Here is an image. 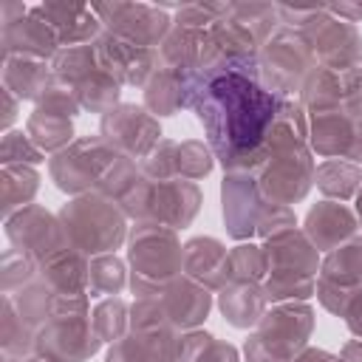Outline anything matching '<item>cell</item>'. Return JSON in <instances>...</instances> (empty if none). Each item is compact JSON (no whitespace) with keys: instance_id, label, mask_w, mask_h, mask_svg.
Masks as SVG:
<instances>
[{"instance_id":"cell-33","label":"cell","mask_w":362,"mask_h":362,"mask_svg":"<svg viewBox=\"0 0 362 362\" xmlns=\"http://www.w3.org/2000/svg\"><path fill=\"white\" fill-rule=\"evenodd\" d=\"M178 362H238V348L226 339H218L206 331H187L181 334Z\"/></svg>"},{"instance_id":"cell-23","label":"cell","mask_w":362,"mask_h":362,"mask_svg":"<svg viewBox=\"0 0 362 362\" xmlns=\"http://www.w3.org/2000/svg\"><path fill=\"white\" fill-rule=\"evenodd\" d=\"M42 17L54 28L59 48L68 45H85L93 42L102 34V20L96 17L93 6L85 3H42L40 6Z\"/></svg>"},{"instance_id":"cell-22","label":"cell","mask_w":362,"mask_h":362,"mask_svg":"<svg viewBox=\"0 0 362 362\" xmlns=\"http://www.w3.org/2000/svg\"><path fill=\"white\" fill-rule=\"evenodd\" d=\"M195 88V71H181V68H167L158 62L156 74L144 85V107L158 119V116H173L181 107H189Z\"/></svg>"},{"instance_id":"cell-45","label":"cell","mask_w":362,"mask_h":362,"mask_svg":"<svg viewBox=\"0 0 362 362\" xmlns=\"http://www.w3.org/2000/svg\"><path fill=\"white\" fill-rule=\"evenodd\" d=\"M229 14H232V3H189L178 8L173 25L189 28V31H206L209 25H215Z\"/></svg>"},{"instance_id":"cell-47","label":"cell","mask_w":362,"mask_h":362,"mask_svg":"<svg viewBox=\"0 0 362 362\" xmlns=\"http://www.w3.org/2000/svg\"><path fill=\"white\" fill-rule=\"evenodd\" d=\"M141 170L150 181H173L178 178V141L161 139L153 153L141 161Z\"/></svg>"},{"instance_id":"cell-42","label":"cell","mask_w":362,"mask_h":362,"mask_svg":"<svg viewBox=\"0 0 362 362\" xmlns=\"http://www.w3.org/2000/svg\"><path fill=\"white\" fill-rule=\"evenodd\" d=\"M37 274H40V263L31 255H25L20 249H6L3 252V260H0V286H3V294L20 291L31 280H37Z\"/></svg>"},{"instance_id":"cell-1","label":"cell","mask_w":362,"mask_h":362,"mask_svg":"<svg viewBox=\"0 0 362 362\" xmlns=\"http://www.w3.org/2000/svg\"><path fill=\"white\" fill-rule=\"evenodd\" d=\"M189 107L204 124L206 144L226 173H257L280 96L260 85V62L195 71Z\"/></svg>"},{"instance_id":"cell-49","label":"cell","mask_w":362,"mask_h":362,"mask_svg":"<svg viewBox=\"0 0 362 362\" xmlns=\"http://www.w3.org/2000/svg\"><path fill=\"white\" fill-rule=\"evenodd\" d=\"M105 362H150V356H147L144 345L139 342V337L127 334L124 339H119V342L110 345Z\"/></svg>"},{"instance_id":"cell-46","label":"cell","mask_w":362,"mask_h":362,"mask_svg":"<svg viewBox=\"0 0 362 362\" xmlns=\"http://www.w3.org/2000/svg\"><path fill=\"white\" fill-rule=\"evenodd\" d=\"M45 161V153L28 139L25 130H8L3 133V144H0V164H28L37 167Z\"/></svg>"},{"instance_id":"cell-36","label":"cell","mask_w":362,"mask_h":362,"mask_svg":"<svg viewBox=\"0 0 362 362\" xmlns=\"http://www.w3.org/2000/svg\"><path fill=\"white\" fill-rule=\"evenodd\" d=\"M122 85L99 65L90 76H85L79 85H76V90H79V105H82V110H90V113H110L113 107H119V90Z\"/></svg>"},{"instance_id":"cell-14","label":"cell","mask_w":362,"mask_h":362,"mask_svg":"<svg viewBox=\"0 0 362 362\" xmlns=\"http://www.w3.org/2000/svg\"><path fill=\"white\" fill-rule=\"evenodd\" d=\"M96 59L99 65L119 82V85H130V88H144L147 79L156 74L158 68V48H144L136 42H127L116 34L102 31L96 40Z\"/></svg>"},{"instance_id":"cell-28","label":"cell","mask_w":362,"mask_h":362,"mask_svg":"<svg viewBox=\"0 0 362 362\" xmlns=\"http://www.w3.org/2000/svg\"><path fill=\"white\" fill-rule=\"evenodd\" d=\"M40 189V173L28 164H6L0 170V204H3V221H8L14 212L31 206L34 195Z\"/></svg>"},{"instance_id":"cell-12","label":"cell","mask_w":362,"mask_h":362,"mask_svg":"<svg viewBox=\"0 0 362 362\" xmlns=\"http://www.w3.org/2000/svg\"><path fill=\"white\" fill-rule=\"evenodd\" d=\"M96 17L102 20L107 34H116L127 42L158 48L164 37L173 31V20L158 8L147 3H105L93 6Z\"/></svg>"},{"instance_id":"cell-7","label":"cell","mask_w":362,"mask_h":362,"mask_svg":"<svg viewBox=\"0 0 362 362\" xmlns=\"http://www.w3.org/2000/svg\"><path fill=\"white\" fill-rule=\"evenodd\" d=\"M314 158L308 144H283L266 147V161L255 173L257 187L266 204H297L308 195L314 184Z\"/></svg>"},{"instance_id":"cell-24","label":"cell","mask_w":362,"mask_h":362,"mask_svg":"<svg viewBox=\"0 0 362 362\" xmlns=\"http://www.w3.org/2000/svg\"><path fill=\"white\" fill-rule=\"evenodd\" d=\"M229 252L218 238H192L184 243V274L209 291H221L229 283Z\"/></svg>"},{"instance_id":"cell-30","label":"cell","mask_w":362,"mask_h":362,"mask_svg":"<svg viewBox=\"0 0 362 362\" xmlns=\"http://www.w3.org/2000/svg\"><path fill=\"white\" fill-rule=\"evenodd\" d=\"M317 297L322 308L342 317L348 331L362 339V286H337L317 277Z\"/></svg>"},{"instance_id":"cell-13","label":"cell","mask_w":362,"mask_h":362,"mask_svg":"<svg viewBox=\"0 0 362 362\" xmlns=\"http://www.w3.org/2000/svg\"><path fill=\"white\" fill-rule=\"evenodd\" d=\"M308 144L325 158L362 161V119L351 110L308 113Z\"/></svg>"},{"instance_id":"cell-8","label":"cell","mask_w":362,"mask_h":362,"mask_svg":"<svg viewBox=\"0 0 362 362\" xmlns=\"http://www.w3.org/2000/svg\"><path fill=\"white\" fill-rule=\"evenodd\" d=\"M303 37L308 40L317 65L322 68H334V71H345V68H359L362 62V34L354 23L339 20L334 14H328V8H322L320 14H314L305 28Z\"/></svg>"},{"instance_id":"cell-27","label":"cell","mask_w":362,"mask_h":362,"mask_svg":"<svg viewBox=\"0 0 362 362\" xmlns=\"http://www.w3.org/2000/svg\"><path fill=\"white\" fill-rule=\"evenodd\" d=\"M51 79V62L31 57H3V88L20 102H40Z\"/></svg>"},{"instance_id":"cell-44","label":"cell","mask_w":362,"mask_h":362,"mask_svg":"<svg viewBox=\"0 0 362 362\" xmlns=\"http://www.w3.org/2000/svg\"><path fill=\"white\" fill-rule=\"evenodd\" d=\"M37 107L51 110V113H62V116L74 119V116L82 110V105H79V90H76V85H71L68 79H59V76L51 74V79H48V85H45V90H42Z\"/></svg>"},{"instance_id":"cell-21","label":"cell","mask_w":362,"mask_h":362,"mask_svg":"<svg viewBox=\"0 0 362 362\" xmlns=\"http://www.w3.org/2000/svg\"><path fill=\"white\" fill-rule=\"evenodd\" d=\"M158 300H161V305H164V311H167V317L178 334L195 331L212 308V291L204 288L201 283L189 280L187 274L175 277Z\"/></svg>"},{"instance_id":"cell-38","label":"cell","mask_w":362,"mask_h":362,"mask_svg":"<svg viewBox=\"0 0 362 362\" xmlns=\"http://www.w3.org/2000/svg\"><path fill=\"white\" fill-rule=\"evenodd\" d=\"M226 274H229V283H263L266 274H269L263 246H257V243H238L235 249H229Z\"/></svg>"},{"instance_id":"cell-53","label":"cell","mask_w":362,"mask_h":362,"mask_svg":"<svg viewBox=\"0 0 362 362\" xmlns=\"http://www.w3.org/2000/svg\"><path fill=\"white\" fill-rule=\"evenodd\" d=\"M3 362H42L40 356H3Z\"/></svg>"},{"instance_id":"cell-2","label":"cell","mask_w":362,"mask_h":362,"mask_svg":"<svg viewBox=\"0 0 362 362\" xmlns=\"http://www.w3.org/2000/svg\"><path fill=\"white\" fill-rule=\"evenodd\" d=\"M130 288L136 300L161 297L164 288L184 274V246L175 229L153 221H136L130 229Z\"/></svg>"},{"instance_id":"cell-43","label":"cell","mask_w":362,"mask_h":362,"mask_svg":"<svg viewBox=\"0 0 362 362\" xmlns=\"http://www.w3.org/2000/svg\"><path fill=\"white\" fill-rule=\"evenodd\" d=\"M212 164H215V153L209 144H204L198 139L178 144V178L198 181V178L212 173Z\"/></svg>"},{"instance_id":"cell-9","label":"cell","mask_w":362,"mask_h":362,"mask_svg":"<svg viewBox=\"0 0 362 362\" xmlns=\"http://www.w3.org/2000/svg\"><path fill=\"white\" fill-rule=\"evenodd\" d=\"M102 348L90 314L57 317L45 322L34 337V356L42 362H85Z\"/></svg>"},{"instance_id":"cell-31","label":"cell","mask_w":362,"mask_h":362,"mask_svg":"<svg viewBox=\"0 0 362 362\" xmlns=\"http://www.w3.org/2000/svg\"><path fill=\"white\" fill-rule=\"evenodd\" d=\"M314 184L320 187L322 195H328V201L331 198H337V201L356 198V192L362 187V167L342 161V158H325L314 170Z\"/></svg>"},{"instance_id":"cell-41","label":"cell","mask_w":362,"mask_h":362,"mask_svg":"<svg viewBox=\"0 0 362 362\" xmlns=\"http://www.w3.org/2000/svg\"><path fill=\"white\" fill-rule=\"evenodd\" d=\"M232 20L249 28L260 45L272 37V31L280 28L277 6H266V3H232Z\"/></svg>"},{"instance_id":"cell-39","label":"cell","mask_w":362,"mask_h":362,"mask_svg":"<svg viewBox=\"0 0 362 362\" xmlns=\"http://www.w3.org/2000/svg\"><path fill=\"white\" fill-rule=\"evenodd\" d=\"M90 320H93V328H96L99 339L107 342V345H113V342H119V339H124L130 334V308L119 297L102 300L93 308Z\"/></svg>"},{"instance_id":"cell-10","label":"cell","mask_w":362,"mask_h":362,"mask_svg":"<svg viewBox=\"0 0 362 362\" xmlns=\"http://www.w3.org/2000/svg\"><path fill=\"white\" fill-rule=\"evenodd\" d=\"M99 136L124 158L144 161L153 147L161 141V124L158 119L139 105H119L110 113L102 116Z\"/></svg>"},{"instance_id":"cell-16","label":"cell","mask_w":362,"mask_h":362,"mask_svg":"<svg viewBox=\"0 0 362 362\" xmlns=\"http://www.w3.org/2000/svg\"><path fill=\"white\" fill-rule=\"evenodd\" d=\"M221 201H223V223L229 238L246 240L257 235V221L266 201L260 195L255 173H226L221 187Z\"/></svg>"},{"instance_id":"cell-3","label":"cell","mask_w":362,"mask_h":362,"mask_svg":"<svg viewBox=\"0 0 362 362\" xmlns=\"http://www.w3.org/2000/svg\"><path fill=\"white\" fill-rule=\"evenodd\" d=\"M68 243L88 257L113 255L127 238V215L102 192H85L71 198L59 209Z\"/></svg>"},{"instance_id":"cell-6","label":"cell","mask_w":362,"mask_h":362,"mask_svg":"<svg viewBox=\"0 0 362 362\" xmlns=\"http://www.w3.org/2000/svg\"><path fill=\"white\" fill-rule=\"evenodd\" d=\"M116 158L119 153L102 136H79L65 150L48 158V173L57 189L76 198L85 192H96Z\"/></svg>"},{"instance_id":"cell-52","label":"cell","mask_w":362,"mask_h":362,"mask_svg":"<svg viewBox=\"0 0 362 362\" xmlns=\"http://www.w3.org/2000/svg\"><path fill=\"white\" fill-rule=\"evenodd\" d=\"M339 362H362V339H351L339 351Z\"/></svg>"},{"instance_id":"cell-32","label":"cell","mask_w":362,"mask_h":362,"mask_svg":"<svg viewBox=\"0 0 362 362\" xmlns=\"http://www.w3.org/2000/svg\"><path fill=\"white\" fill-rule=\"evenodd\" d=\"M320 277L337 286H362V235L325 252Z\"/></svg>"},{"instance_id":"cell-40","label":"cell","mask_w":362,"mask_h":362,"mask_svg":"<svg viewBox=\"0 0 362 362\" xmlns=\"http://www.w3.org/2000/svg\"><path fill=\"white\" fill-rule=\"evenodd\" d=\"M127 283V272L124 263L116 255H96L90 257L88 266V294L90 297H102V294H119Z\"/></svg>"},{"instance_id":"cell-26","label":"cell","mask_w":362,"mask_h":362,"mask_svg":"<svg viewBox=\"0 0 362 362\" xmlns=\"http://www.w3.org/2000/svg\"><path fill=\"white\" fill-rule=\"evenodd\" d=\"M88 266H90V257L68 246L51 255L48 260H42L37 277L48 283L57 294H88Z\"/></svg>"},{"instance_id":"cell-20","label":"cell","mask_w":362,"mask_h":362,"mask_svg":"<svg viewBox=\"0 0 362 362\" xmlns=\"http://www.w3.org/2000/svg\"><path fill=\"white\" fill-rule=\"evenodd\" d=\"M303 232L314 243L317 252H331V249H337V246H342L359 235V221L345 204L320 201L317 206L308 209Z\"/></svg>"},{"instance_id":"cell-11","label":"cell","mask_w":362,"mask_h":362,"mask_svg":"<svg viewBox=\"0 0 362 362\" xmlns=\"http://www.w3.org/2000/svg\"><path fill=\"white\" fill-rule=\"evenodd\" d=\"M3 223H6V238H8L11 249H20V252L31 255L37 263H42L51 255L71 246L59 215H51L40 204H31V206L14 212Z\"/></svg>"},{"instance_id":"cell-50","label":"cell","mask_w":362,"mask_h":362,"mask_svg":"<svg viewBox=\"0 0 362 362\" xmlns=\"http://www.w3.org/2000/svg\"><path fill=\"white\" fill-rule=\"evenodd\" d=\"M0 96H3V119H0V124H3V130L8 133L11 130V124H14V119H17V107H20V99L11 93V90H0Z\"/></svg>"},{"instance_id":"cell-15","label":"cell","mask_w":362,"mask_h":362,"mask_svg":"<svg viewBox=\"0 0 362 362\" xmlns=\"http://www.w3.org/2000/svg\"><path fill=\"white\" fill-rule=\"evenodd\" d=\"M359 93H362V68L334 71V68L317 65L305 76V82L300 88V105L308 113H320V110H351Z\"/></svg>"},{"instance_id":"cell-34","label":"cell","mask_w":362,"mask_h":362,"mask_svg":"<svg viewBox=\"0 0 362 362\" xmlns=\"http://www.w3.org/2000/svg\"><path fill=\"white\" fill-rule=\"evenodd\" d=\"M54 288L48 283H42L40 277L31 280L28 286H23L20 291L11 294V303L17 308V314L25 320V325H31L34 331H40L45 322H51V305H54Z\"/></svg>"},{"instance_id":"cell-54","label":"cell","mask_w":362,"mask_h":362,"mask_svg":"<svg viewBox=\"0 0 362 362\" xmlns=\"http://www.w3.org/2000/svg\"><path fill=\"white\" fill-rule=\"evenodd\" d=\"M356 215H359V229H362V187L356 192Z\"/></svg>"},{"instance_id":"cell-17","label":"cell","mask_w":362,"mask_h":362,"mask_svg":"<svg viewBox=\"0 0 362 362\" xmlns=\"http://www.w3.org/2000/svg\"><path fill=\"white\" fill-rule=\"evenodd\" d=\"M198 206H201V192L195 181H184V178L150 181L141 221L164 223L170 229H184L198 215Z\"/></svg>"},{"instance_id":"cell-48","label":"cell","mask_w":362,"mask_h":362,"mask_svg":"<svg viewBox=\"0 0 362 362\" xmlns=\"http://www.w3.org/2000/svg\"><path fill=\"white\" fill-rule=\"evenodd\" d=\"M297 226V218L291 212V206H280V204H266L263 212H260V221H257V238L269 240L286 229H294Z\"/></svg>"},{"instance_id":"cell-51","label":"cell","mask_w":362,"mask_h":362,"mask_svg":"<svg viewBox=\"0 0 362 362\" xmlns=\"http://www.w3.org/2000/svg\"><path fill=\"white\" fill-rule=\"evenodd\" d=\"M294 362H339V356H334L328 351H320V348H305Z\"/></svg>"},{"instance_id":"cell-5","label":"cell","mask_w":362,"mask_h":362,"mask_svg":"<svg viewBox=\"0 0 362 362\" xmlns=\"http://www.w3.org/2000/svg\"><path fill=\"white\" fill-rule=\"evenodd\" d=\"M257 62H260L263 88L280 99H288L294 90H300L305 76L317 68L314 51L303 37V31L288 25H280L277 31H272V37L260 45Z\"/></svg>"},{"instance_id":"cell-35","label":"cell","mask_w":362,"mask_h":362,"mask_svg":"<svg viewBox=\"0 0 362 362\" xmlns=\"http://www.w3.org/2000/svg\"><path fill=\"white\" fill-rule=\"evenodd\" d=\"M34 337L37 331L25 325V320L17 314L11 294H3V322H0L3 356H34Z\"/></svg>"},{"instance_id":"cell-18","label":"cell","mask_w":362,"mask_h":362,"mask_svg":"<svg viewBox=\"0 0 362 362\" xmlns=\"http://www.w3.org/2000/svg\"><path fill=\"white\" fill-rule=\"evenodd\" d=\"M3 37V57H31V59H54L59 51V40L48 20L42 17L40 6L28 8L20 20L0 28Z\"/></svg>"},{"instance_id":"cell-25","label":"cell","mask_w":362,"mask_h":362,"mask_svg":"<svg viewBox=\"0 0 362 362\" xmlns=\"http://www.w3.org/2000/svg\"><path fill=\"white\" fill-rule=\"evenodd\" d=\"M266 305L269 300L260 283H226L218 291V308L232 328H255Z\"/></svg>"},{"instance_id":"cell-37","label":"cell","mask_w":362,"mask_h":362,"mask_svg":"<svg viewBox=\"0 0 362 362\" xmlns=\"http://www.w3.org/2000/svg\"><path fill=\"white\" fill-rule=\"evenodd\" d=\"M96 68H99V59H96V45L93 42L59 48L57 57L51 59V74L59 76V79H68L71 85H79Z\"/></svg>"},{"instance_id":"cell-19","label":"cell","mask_w":362,"mask_h":362,"mask_svg":"<svg viewBox=\"0 0 362 362\" xmlns=\"http://www.w3.org/2000/svg\"><path fill=\"white\" fill-rule=\"evenodd\" d=\"M266 266L269 274H300V277H317L322 260L314 243L305 238L303 229H286L269 240H263Z\"/></svg>"},{"instance_id":"cell-4","label":"cell","mask_w":362,"mask_h":362,"mask_svg":"<svg viewBox=\"0 0 362 362\" xmlns=\"http://www.w3.org/2000/svg\"><path fill=\"white\" fill-rule=\"evenodd\" d=\"M314 331V308L308 303H277L266 308L249 334L243 354L246 362H294Z\"/></svg>"},{"instance_id":"cell-29","label":"cell","mask_w":362,"mask_h":362,"mask_svg":"<svg viewBox=\"0 0 362 362\" xmlns=\"http://www.w3.org/2000/svg\"><path fill=\"white\" fill-rule=\"evenodd\" d=\"M28 139L42 150V153H59L65 150L76 136H74V122L62 113H51L42 107H34V113L25 122Z\"/></svg>"}]
</instances>
